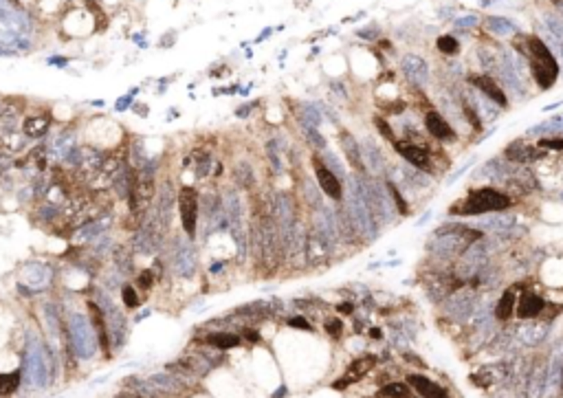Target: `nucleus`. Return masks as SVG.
<instances>
[{
    "instance_id": "nucleus-17",
    "label": "nucleus",
    "mask_w": 563,
    "mask_h": 398,
    "mask_svg": "<svg viewBox=\"0 0 563 398\" xmlns=\"http://www.w3.org/2000/svg\"><path fill=\"white\" fill-rule=\"evenodd\" d=\"M512 310H515V295H512V290H506L504 295H502V300L498 302L495 317H498L500 322H506V319H510Z\"/></svg>"
},
{
    "instance_id": "nucleus-33",
    "label": "nucleus",
    "mask_w": 563,
    "mask_h": 398,
    "mask_svg": "<svg viewBox=\"0 0 563 398\" xmlns=\"http://www.w3.org/2000/svg\"><path fill=\"white\" fill-rule=\"evenodd\" d=\"M339 312L350 314V312H352V304H341V306H339Z\"/></svg>"
},
{
    "instance_id": "nucleus-27",
    "label": "nucleus",
    "mask_w": 563,
    "mask_h": 398,
    "mask_svg": "<svg viewBox=\"0 0 563 398\" xmlns=\"http://www.w3.org/2000/svg\"><path fill=\"white\" fill-rule=\"evenodd\" d=\"M288 326H290V328L308 330V332H310V330H312V326L308 324V322H306V319H304V317H290V319H288Z\"/></svg>"
},
{
    "instance_id": "nucleus-14",
    "label": "nucleus",
    "mask_w": 563,
    "mask_h": 398,
    "mask_svg": "<svg viewBox=\"0 0 563 398\" xmlns=\"http://www.w3.org/2000/svg\"><path fill=\"white\" fill-rule=\"evenodd\" d=\"M542 310H544V300H542V297H537V295H532V292L524 295L520 300V306H517V314H520L522 319L537 317Z\"/></svg>"
},
{
    "instance_id": "nucleus-19",
    "label": "nucleus",
    "mask_w": 563,
    "mask_h": 398,
    "mask_svg": "<svg viewBox=\"0 0 563 398\" xmlns=\"http://www.w3.org/2000/svg\"><path fill=\"white\" fill-rule=\"evenodd\" d=\"M20 385V372L11 374H0V396H9L18 390Z\"/></svg>"
},
{
    "instance_id": "nucleus-4",
    "label": "nucleus",
    "mask_w": 563,
    "mask_h": 398,
    "mask_svg": "<svg viewBox=\"0 0 563 398\" xmlns=\"http://www.w3.org/2000/svg\"><path fill=\"white\" fill-rule=\"evenodd\" d=\"M312 168H314V176H317V183H319V187H322L324 194L328 198H332V200H341L344 190H341V183L334 176L332 170L326 168L319 156H312Z\"/></svg>"
},
{
    "instance_id": "nucleus-16",
    "label": "nucleus",
    "mask_w": 563,
    "mask_h": 398,
    "mask_svg": "<svg viewBox=\"0 0 563 398\" xmlns=\"http://www.w3.org/2000/svg\"><path fill=\"white\" fill-rule=\"evenodd\" d=\"M207 344L214 348H220V350H229V348H238L242 344L240 334H231V332H214L207 336Z\"/></svg>"
},
{
    "instance_id": "nucleus-10",
    "label": "nucleus",
    "mask_w": 563,
    "mask_h": 398,
    "mask_svg": "<svg viewBox=\"0 0 563 398\" xmlns=\"http://www.w3.org/2000/svg\"><path fill=\"white\" fill-rule=\"evenodd\" d=\"M26 136L22 134V130L16 128H2V134H0V148L9 154H18L26 150Z\"/></svg>"
},
{
    "instance_id": "nucleus-24",
    "label": "nucleus",
    "mask_w": 563,
    "mask_h": 398,
    "mask_svg": "<svg viewBox=\"0 0 563 398\" xmlns=\"http://www.w3.org/2000/svg\"><path fill=\"white\" fill-rule=\"evenodd\" d=\"M341 330H344L341 319H328V322H326V332H328L330 336H339Z\"/></svg>"
},
{
    "instance_id": "nucleus-31",
    "label": "nucleus",
    "mask_w": 563,
    "mask_h": 398,
    "mask_svg": "<svg viewBox=\"0 0 563 398\" xmlns=\"http://www.w3.org/2000/svg\"><path fill=\"white\" fill-rule=\"evenodd\" d=\"M132 110H136V114H141V117H146V114H148V112H146L148 108L143 106V104H132Z\"/></svg>"
},
{
    "instance_id": "nucleus-18",
    "label": "nucleus",
    "mask_w": 563,
    "mask_h": 398,
    "mask_svg": "<svg viewBox=\"0 0 563 398\" xmlns=\"http://www.w3.org/2000/svg\"><path fill=\"white\" fill-rule=\"evenodd\" d=\"M380 398H412V392L405 383H390L378 390Z\"/></svg>"
},
{
    "instance_id": "nucleus-15",
    "label": "nucleus",
    "mask_w": 563,
    "mask_h": 398,
    "mask_svg": "<svg viewBox=\"0 0 563 398\" xmlns=\"http://www.w3.org/2000/svg\"><path fill=\"white\" fill-rule=\"evenodd\" d=\"M341 146H344V152L348 156V161H350V165L354 170H363V161H361V152H358L356 148V141L352 139L350 132H341Z\"/></svg>"
},
{
    "instance_id": "nucleus-1",
    "label": "nucleus",
    "mask_w": 563,
    "mask_h": 398,
    "mask_svg": "<svg viewBox=\"0 0 563 398\" xmlns=\"http://www.w3.org/2000/svg\"><path fill=\"white\" fill-rule=\"evenodd\" d=\"M178 218H180V226H183L185 236L190 240L196 238L198 231V220H200V192L192 185H183L178 190Z\"/></svg>"
},
{
    "instance_id": "nucleus-21",
    "label": "nucleus",
    "mask_w": 563,
    "mask_h": 398,
    "mask_svg": "<svg viewBox=\"0 0 563 398\" xmlns=\"http://www.w3.org/2000/svg\"><path fill=\"white\" fill-rule=\"evenodd\" d=\"M436 46H438V51H440V53H446V55H454V53H458V42H456L451 36H442V38H438Z\"/></svg>"
},
{
    "instance_id": "nucleus-9",
    "label": "nucleus",
    "mask_w": 563,
    "mask_h": 398,
    "mask_svg": "<svg viewBox=\"0 0 563 398\" xmlns=\"http://www.w3.org/2000/svg\"><path fill=\"white\" fill-rule=\"evenodd\" d=\"M26 110V102L20 97H9L4 99V104L0 106V121L2 128H14L16 121L20 119V114Z\"/></svg>"
},
{
    "instance_id": "nucleus-6",
    "label": "nucleus",
    "mask_w": 563,
    "mask_h": 398,
    "mask_svg": "<svg viewBox=\"0 0 563 398\" xmlns=\"http://www.w3.org/2000/svg\"><path fill=\"white\" fill-rule=\"evenodd\" d=\"M374 366H376V358H374L372 354L361 356V358H354V361H352V366L348 368L346 376L341 378V380H336L334 388H336V390H344V388H348L350 383H354V380H358V378L366 376V374H368Z\"/></svg>"
},
{
    "instance_id": "nucleus-7",
    "label": "nucleus",
    "mask_w": 563,
    "mask_h": 398,
    "mask_svg": "<svg viewBox=\"0 0 563 398\" xmlns=\"http://www.w3.org/2000/svg\"><path fill=\"white\" fill-rule=\"evenodd\" d=\"M407 383L414 385L422 398H449V392H446L444 388H440V385H436L434 380H429L427 376H422V374H410V376H407Z\"/></svg>"
},
{
    "instance_id": "nucleus-23",
    "label": "nucleus",
    "mask_w": 563,
    "mask_h": 398,
    "mask_svg": "<svg viewBox=\"0 0 563 398\" xmlns=\"http://www.w3.org/2000/svg\"><path fill=\"white\" fill-rule=\"evenodd\" d=\"M11 168H14V156H11L9 152L0 150V178H2V176L7 174Z\"/></svg>"
},
{
    "instance_id": "nucleus-5",
    "label": "nucleus",
    "mask_w": 563,
    "mask_h": 398,
    "mask_svg": "<svg viewBox=\"0 0 563 398\" xmlns=\"http://www.w3.org/2000/svg\"><path fill=\"white\" fill-rule=\"evenodd\" d=\"M530 70L537 80V84L542 88H550L554 84L556 75H559V66L552 58L550 60H537V58H530Z\"/></svg>"
},
{
    "instance_id": "nucleus-29",
    "label": "nucleus",
    "mask_w": 563,
    "mask_h": 398,
    "mask_svg": "<svg viewBox=\"0 0 563 398\" xmlns=\"http://www.w3.org/2000/svg\"><path fill=\"white\" fill-rule=\"evenodd\" d=\"M242 336H244V339H249L251 344H258V341H260V334H258L256 330H249V328L242 330Z\"/></svg>"
},
{
    "instance_id": "nucleus-32",
    "label": "nucleus",
    "mask_w": 563,
    "mask_h": 398,
    "mask_svg": "<svg viewBox=\"0 0 563 398\" xmlns=\"http://www.w3.org/2000/svg\"><path fill=\"white\" fill-rule=\"evenodd\" d=\"M466 117H468V121H471V124H473V126H476V128L480 130V121H478V117H476V114H473V112H471V110H468V108H466Z\"/></svg>"
},
{
    "instance_id": "nucleus-3",
    "label": "nucleus",
    "mask_w": 563,
    "mask_h": 398,
    "mask_svg": "<svg viewBox=\"0 0 563 398\" xmlns=\"http://www.w3.org/2000/svg\"><path fill=\"white\" fill-rule=\"evenodd\" d=\"M53 124V112L51 110H38V112H29L22 119V134L29 141H38L44 134H48Z\"/></svg>"
},
{
    "instance_id": "nucleus-26",
    "label": "nucleus",
    "mask_w": 563,
    "mask_h": 398,
    "mask_svg": "<svg viewBox=\"0 0 563 398\" xmlns=\"http://www.w3.org/2000/svg\"><path fill=\"white\" fill-rule=\"evenodd\" d=\"M390 192H392V196H394V200H396V207H398V212H400V214H407V212H410L407 202L402 200V196L398 194V190H396L394 185H390Z\"/></svg>"
},
{
    "instance_id": "nucleus-28",
    "label": "nucleus",
    "mask_w": 563,
    "mask_h": 398,
    "mask_svg": "<svg viewBox=\"0 0 563 398\" xmlns=\"http://www.w3.org/2000/svg\"><path fill=\"white\" fill-rule=\"evenodd\" d=\"M539 148H550V150H563V139H544V141H539Z\"/></svg>"
},
{
    "instance_id": "nucleus-8",
    "label": "nucleus",
    "mask_w": 563,
    "mask_h": 398,
    "mask_svg": "<svg viewBox=\"0 0 563 398\" xmlns=\"http://www.w3.org/2000/svg\"><path fill=\"white\" fill-rule=\"evenodd\" d=\"M396 152H398L400 156H405L412 165H416V168H420V170H432V163H429V154H427V150H424V148H420V146L396 141Z\"/></svg>"
},
{
    "instance_id": "nucleus-25",
    "label": "nucleus",
    "mask_w": 563,
    "mask_h": 398,
    "mask_svg": "<svg viewBox=\"0 0 563 398\" xmlns=\"http://www.w3.org/2000/svg\"><path fill=\"white\" fill-rule=\"evenodd\" d=\"M374 126H376L378 128V132L380 134L385 136V139H390V141H394V132H392V128H390V124H385L383 119L380 117H374Z\"/></svg>"
},
{
    "instance_id": "nucleus-30",
    "label": "nucleus",
    "mask_w": 563,
    "mask_h": 398,
    "mask_svg": "<svg viewBox=\"0 0 563 398\" xmlns=\"http://www.w3.org/2000/svg\"><path fill=\"white\" fill-rule=\"evenodd\" d=\"M253 108H256V104H249V106L238 108V110H236V117H246V114H249V110H253Z\"/></svg>"
},
{
    "instance_id": "nucleus-11",
    "label": "nucleus",
    "mask_w": 563,
    "mask_h": 398,
    "mask_svg": "<svg viewBox=\"0 0 563 398\" xmlns=\"http://www.w3.org/2000/svg\"><path fill=\"white\" fill-rule=\"evenodd\" d=\"M234 187L244 192H251L256 187V172H253V165L246 161H238L234 165Z\"/></svg>"
},
{
    "instance_id": "nucleus-13",
    "label": "nucleus",
    "mask_w": 563,
    "mask_h": 398,
    "mask_svg": "<svg viewBox=\"0 0 563 398\" xmlns=\"http://www.w3.org/2000/svg\"><path fill=\"white\" fill-rule=\"evenodd\" d=\"M468 82H471V84H476L480 90L482 92H486V95L493 99V102H498L500 106H506V97H504V92H502V88L495 84L493 80H490V77H486V75H471L468 77Z\"/></svg>"
},
{
    "instance_id": "nucleus-20",
    "label": "nucleus",
    "mask_w": 563,
    "mask_h": 398,
    "mask_svg": "<svg viewBox=\"0 0 563 398\" xmlns=\"http://www.w3.org/2000/svg\"><path fill=\"white\" fill-rule=\"evenodd\" d=\"M121 300H124V306L130 308V310L139 308V295H136V290L132 288V284H124V286H121Z\"/></svg>"
},
{
    "instance_id": "nucleus-22",
    "label": "nucleus",
    "mask_w": 563,
    "mask_h": 398,
    "mask_svg": "<svg viewBox=\"0 0 563 398\" xmlns=\"http://www.w3.org/2000/svg\"><path fill=\"white\" fill-rule=\"evenodd\" d=\"M152 282H154V275H152L150 268L141 270V273L136 275V286H139L141 290H150L152 288Z\"/></svg>"
},
{
    "instance_id": "nucleus-2",
    "label": "nucleus",
    "mask_w": 563,
    "mask_h": 398,
    "mask_svg": "<svg viewBox=\"0 0 563 398\" xmlns=\"http://www.w3.org/2000/svg\"><path fill=\"white\" fill-rule=\"evenodd\" d=\"M510 207V198L495 190H478L466 198L460 207H451V214H484V212H502Z\"/></svg>"
},
{
    "instance_id": "nucleus-12",
    "label": "nucleus",
    "mask_w": 563,
    "mask_h": 398,
    "mask_svg": "<svg viewBox=\"0 0 563 398\" xmlns=\"http://www.w3.org/2000/svg\"><path fill=\"white\" fill-rule=\"evenodd\" d=\"M424 126H427V130L432 132V134L436 136V139L440 141H449L454 139V130H451V126L446 124V121L440 117L438 112H427V117H424Z\"/></svg>"
}]
</instances>
